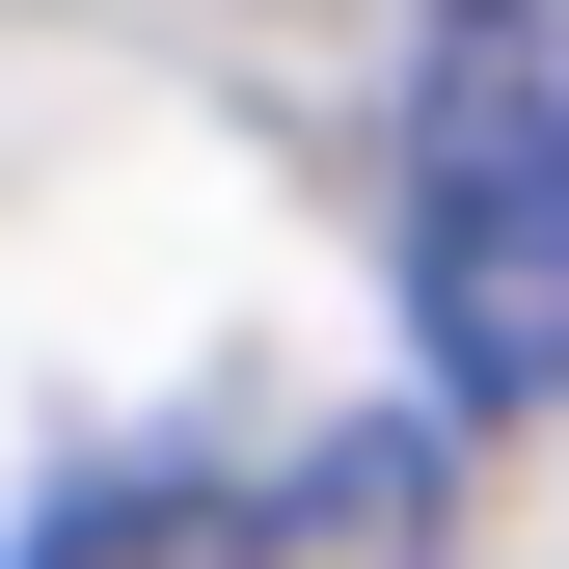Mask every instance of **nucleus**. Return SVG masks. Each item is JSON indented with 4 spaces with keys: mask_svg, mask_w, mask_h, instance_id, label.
I'll list each match as a JSON object with an SVG mask.
<instances>
[{
    "mask_svg": "<svg viewBox=\"0 0 569 569\" xmlns=\"http://www.w3.org/2000/svg\"><path fill=\"white\" fill-rule=\"evenodd\" d=\"M218 569H461V461H435V407H380V435H326V461H271Z\"/></svg>",
    "mask_w": 569,
    "mask_h": 569,
    "instance_id": "obj_2",
    "label": "nucleus"
},
{
    "mask_svg": "<svg viewBox=\"0 0 569 569\" xmlns=\"http://www.w3.org/2000/svg\"><path fill=\"white\" fill-rule=\"evenodd\" d=\"M407 352L435 407H569V0H461L407 54Z\"/></svg>",
    "mask_w": 569,
    "mask_h": 569,
    "instance_id": "obj_1",
    "label": "nucleus"
},
{
    "mask_svg": "<svg viewBox=\"0 0 569 569\" xmlns=\"http://www.w3.org/2000/svg\"><path fill=\"white\" fill-rule=\"evenodd\" d=\"M28 569H218V516H163V488H109V516H54Z\"/></svg>",
    "mask_w": 569,
    "mask_h": 569,
    "instance_id": "obj_3",
    "label": "nucleus"
}]
</instances>
